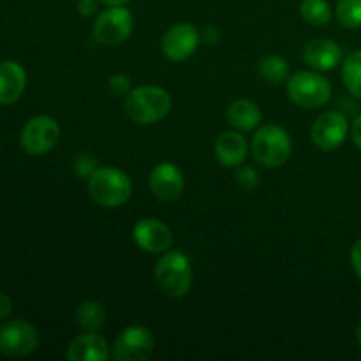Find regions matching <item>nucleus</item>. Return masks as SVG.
<instances>
[{
  "mask_svg": "<svg viewBox=\"0 0 361 361\" xmlns=\"http://www.w3.org/2000/svg\"><path fill=\"white\" fill-rule=\"evenodd\" d=\"M126 113L133 122L141 126L161 122L168 113L171 111V97L168 92L161 87H145L133 88L126 97Z\"/></svg>",
  "mask_w": 361,
  "mask_h": 361,
  "instance_id": "1",
  "label": "nucleus"
},
{
  "mask_svg": "<svg viewBox=\"0 0 361 361\" xmlns=\"http://www.w3.org/2000/svg\"><path fill=\"white\" fill-rule=\"evenodd\" d=\"M88 192L92 200L104 208H116L126 203L133 194L127 173L118 168H97L88 176Z\"/></svg>",
  "mask_w": 361,
  "mask_h": 361,
  "instance_id": "2",
  "label": "nucleus"
},
{
  "mask_svg": "<svg viewBox=\"0 0 361 361\" xmlns=\"http://www.w3.org/2000/svg\"><path fill=\"white\" fill-rule=\"evenodd\" d=\"M154 277L164 295L182 298L192 286V267L189 257L178 250H168L155 264Z\"/></svg>",
  "mask_w": 361,
  "mask_h": 361,
  "instance_id": "3",
  "label": "nucleus"
},
{
  "mask_svg": "<svg viewBox=\"0 0 361 361\" xmlns=\"http://www.w3.org/2000/svg\"><path fill=\"white\" fill-rule=\"evenodd\" d=\"M293 141L281 126L261 127L252 137V157L267 168H281L289 161Z\"/></svg>",
  "mask_w": 361,
  "mask_h": 361,
  "instance_id": "4",
  "label": "nucleus"
},
{
  "mask_svg": "<svg viewBox=\"0 0 361 361\" xmlns=\"http://www.w3.org/2000/svg\"><path fill=\"white\" fill-rule=\"evenodd\" d=\"M288 95L300 108L316 109L330 101L331 85L323 74L300 71L288 80Z\"/></svg>",
  "mask_w": 361,
  "mask_h": 361,
  "instance_id": "5",
  "label": "nucleus"
},
{
  "mask_svg": "<svg viewBox=\"0 0 361 361\" xmlns=\"http://www.w3.org/2000/svg\"><path fill=\"white\" fill-rule=\"evenodd\" d=\"M134 27V18L126 6L108 7L97 14L94 23V39L101 44L115 46L126 41Z\"/></svg>",
  "mask_w": 361,
  "mask_h": 361,
  "instance_id": "6",
  "label": "nucleus"
},
{
  "mask_svg": "<svg viewBox=\"0 0 361 361\" xmlns=\"http://www.w3.org/2000/svg\"><path fill=\"white\" fill-rule=\"evenodd\" d=\"M39 348V334L34 324L23 319L7 321L0 326V353L11 358H23Z\"/></svg>",
  "mask_w": 361,
  "mask_h": 361,
  "instance_id": "7",
  "label": "nucleus"
},
{
  "mask_svg": "<svg viewBox=\"0 0 361 361\" xmlns=\"http://www.w3.org/2000/svg\"><path fill=\"white\" fill-rule=\"evenodd\" d=\"M21 147L30 155H44L55 148L60 140V127L55 118L37 115L25 123L21 130Z\"/></svg>",
  "mask_w": 361,
  "mask_h": 361,
  "instance_id": "8",
  "label": "nucleus"
},
{
  "mask_svg": "<svg viewBox=\"0 0 361 361\" xmlns=\"http://www.w3.org/2000/svg\"><path fill=\"white\" fill-rule=\"evenodd\" d=\"M155 341L148 328L134 324L120 331L113 345V358L116 361H147L154 355Z\"/></svg>",
  "mask_w": 361,
  "mask_h": 361,
  "instance_id": "9",
  "label": "nucleus"
},
{
  "mask_svg": "<svg viewBox=\"0 0 361 361\" xmlns=\"http://www.w3.org/2000/svg\"><path fill=\"white\" fill-rule=\"evenodd\" d=\"M349 133V122L344 113L326 111L317 116L310 129V136L317 148L324 152L335 150L345 141Z\"/></svg>",
  "mask_w": 361,
  "mask_h": 361,
  "instance_id": "10",
  "label": "nucleus"
},
{
  "mask_svg": "<svg viewBox=\"0 0 361 361\" xmlns=\"http://www.w3.org/2000/svg\"><path fill=\"white\" fill-rule=\"evenodd\" d=\"M200 41L201 34L194 25L178 23L169 28L162 37V55L173 62H182V60H187L194 55Z\"/></svg>",
  "mask_w": 361,
  "mask_h": 361,
  "instance_id": "11",
  "label": "nucleus"
},
{
  "mask_svg": "<svg viewBox=\"0 0 361 361\" xmlns=\"http://www.w3.org/2000/svg\"><path fill=\"white\" fill-rule=\"evenodd\" d=\"M134 242L148 254L168 252L173 245L171 229L159 219H143L133 229Z\"/></svg>",
  "mask_w": 361,
  "mask_h": 361,
  "instance_id": "12",
  "label": "nucleus"
},
{
  "mask_svg": "<svg viewBox=\"0 0 361 361\" xmlns=\"http://www.w3.org/2000/svg\"><path fill=\"white\" fill-rule=\"evenodd\" d=\"M183 175L173 162H159L150 173V190L157 200L175 201L183 192Z\"/></svg>",
  "mask_w": 361,
  "mask_h": 361,
  "instance_id": "13",
  "label": "nucleus"
},
{
  "mask_svg": "<svg viewBox=\"0 0 361 361\" xmlns=\"http://www.w3.org/2000/svg\"><path fill=\"white\" fill-rule=\"evenodd\" d=\"M109 345L104 337L95 331L80 335L67 348L69 361H106L109 358Z\"/></svg>",
  "mask_w": 361,
  "mask_h": 361,
  "instance_id": "14",
  "label": "nucleus"
},
{
  "mask_svg": "<svg viewBox=\"0 0 361 361\" xmlns=\"http://www.w3.org/2000/svg\"><path fill=\"white\" fill-rule=\"evenodd\" d=\"M249 154V145L245 137L236 130H224L215 141V155L226 168H240Z\"/></svg>",
  "mask_w": 361,
  "mask_h": 361,
  "instance_id": "15",
  "label": "nucleus"
},
{
  "mask_svg": "<svg viewBox=\"0 0 361 361\" xmlns=\"http://www.w3.org/2000/svg\"><path fill=\"white\" fill-rule=\"evenodd\" d=\"M303 60L317 71H331L341 63L342 49L330 39H314L303 48Z\"/></svg>",
  "mask_w": 361,
  "mask_h": 361,
  "instance_id": "16",
  "label": "nucleus"
},
{
  "mask_svg": "<svg viewBox=\"0 0 361 361\" xmlns=\"http://www.w3.org/2000/svg\"><path fill=\"white\" fill-rule=\"evenodd\" d=\"M27 87V73L14 60L0 62V104H14Z\"/></svg>",
  "mask_w": 361,
  "mask_h": 361,
  "instance_id": "17",
  "label": "nucleus"
},
{
  "mask_svg": "<svg viewBox=\"0 0 361 361\" xmlns=\"http://www.w3.org/2000/svg\"><path fill=\"white\" fill-rule=\"evenodd\" d=\"M228 120L235 129L252 130L261 123V109L249 99H238L229 104Z\"/></svg>",
  "mask_w": 361,
  "mask_h": 361,
  "instance_id": "18",
  "label": "nucleus"
},
{
  "mask_svg": "<svg viewBox=\"0 0 361 361\" xmlns=\"http://www.w3.org/2000/svg\"><path fill=\"white\" fill-rule=\"evenodd\" d=\"M76 319L81 328L87 331H99L106 323V310L99 302H85L78 307Z\"/></svg>",
  "mask_w": 361,
  "mask_h": 361,
  "instance_id": "19",
  "label": "nucleus"
},
{
  "mask_svg": "<svg viewBox=\"0 0 361 361\" xmlns=\"http://www.w3.org/2000/svg\"><path fill=\"white\" fill-rule=\"evenodd\" d=\"M342 80L353 97L361 101V49L351 53L342 66Z\"/></svg>",
  "mask_w": 361,
  "mask_h": 361,
  "instance_id": "20",
  "label": "nucleus"
},
{
  "mask_svg": "<svg viewBox=\"0 0 361 361\" xmlns=\"http://www.w3.org/2000/svg\"><path fill=\"white\" fill-rule=\"evenodd\" d=\"M259 74L263 80L270 81V83L274 85L282 83V81L289 80L288 60L277 55L264 56V59H261L259 62Z\"/></svg>",
  "mask_w": 361,
  "mask_h": 361,
  "instance_id": "21",
  "label": "nucleus"
},
{
  "mask_svg": "<svg viewBox=\"0 0 361 361\" xmlns=\"http://www.w3.org/2000/svg\"><path fill=\"white\" fill-rule=\"evenodd\" d=\"M300 11L303 20L314 27H324L331 21V7L326 0H303Z\"/></svg>",
  "mask_w": 361,
  "mask_h": 361,
  "instance_id": "22",
  "label": "nucleus"
},
{
  "mask_svg": "<svg viewBox=\"0 0 361 361\" xmlns=\"http://www.w3.org/2000/svg\"><path fill=\"white\" fill-rule=\"evenodd\" d=\"M337 18L344 27H361V0H338Z\"/></svg>",
  "mask_w": 361,
  "mask_h": 361,
  "instance_id": "23",
  "label": "nucleus"
},
{
  "mask_svg": "<svg viewBox=\"0 0 361 361\" xmlns=\"http://www.w3.org/2000/svg\"><path fill=\"white\" fill-rule=\"evenodd\" d=\"M108 87L115 95H127L133 90V88H130V80L126 74H115V76L109 78Z\"/></svg>",
  "mask_w": 361,
  "mask_h": 361,
  "instance_id": "24",
  "label": "nucleus"
},
{
  "mask_svg": "<svg viewBox=\"0 0 361 361\" xmlns=\"http://www.w3.org/2000/svg\"><path fill=\"white\" fill-rule=\"evenodd\" d=\"M97 162L94 161V159L90 157V155H80V157L74 161V173H76L78 176H90L92 173L97 169Z\"/></svg>",
  "mask_w": 361,
  "mask_h": 361,
  "instance_id": "25",
  "label": "nucleus"
},
{
  "mask_svg": "<svg viewBox=\"0 0 361 361\" xmlns=\"http://www.w3.org/2000/svg\"><path fill=\"white\" fill-rule=\"evenodd\" d=\"M236 182L243 187V189H254L259 182V176L252 168H240L236 173Z\"/></svg>",
  "mask_w": 361,
  "mask_h": 361,
  "instance_id": "26",
  "label": "nucleus"
},
{
  "mask_svg": "<svg viewBox=\"0 0 361 361\" xmlns=\"http://www.w3.org/2000/svg\"><path fill=\"white\" fill-rule=\"evenodd\" d=\"M97 4L99 0H78V13L85 18L94 16L97 13Z\"/></svg>",
  "mask_w": 361,
  "mask_h": 361,
  "instance_id": "27",
  "label": "nucleus"
},
{
  "mask_svg": "<svg viewBox=\"0 0 361 361\" xmlns=\"http://www.w3.org/2000/svg\"><path fill=\"white\" fill-rule=\"evenodd\" d=\"M351 264L361 281V238L355 243V245H353L351 249Z\"/></svg>",
  "mask_w": 361,
  "mask_h": 361,
  "instance_id": "28",
  "label": "nucleus"
},
{
  "mask_svg": "<svg viewBox=\"0 0 361 361\" xmlns=\"http://www.w3.org/2000/svg\"><path fill=\"white\" fill-rule=\"evenodd\" d=\"M11 312H13V302H11L9 296L0 293V321L7 319Z\"/></svg>",
  "mask_w": 361,
  "mask_h": 361,
  "instance_id": "29",
  "label": "nucleus"
},
{
  "mask_svg": "<svg viewBox=\"0 0 361 361\" xmlns=\"http://www.w3.org/2000/svg\"><path fill=\"white\" fill-rule=\"evenodd\" d=\"M351 137L355 141V145L358 147V150L361 152V115L356 116L351 123Z\"/></svg>",
  "mask_w": 361,
  "mask_h": 361,
  "instance_id": "30",
  "label": "nucleus"
},
{
  "mask_svg": "<svg viewBox=\"0 0 361 361\" xmlns=\"http://www.w3.org/2000/svg\"><path fill=\"white\" fill-rule=\"evenodd\" d=\"M201 41L208 42V44H215V42H219V32L215 27H207L203 30V34H201Z\"/></svg>",
  "mask_w": 361,
  "mask_h": 361,
  "instance_id": "31",
  "label": "nucleus"
},
{
  "mask_svg": "<svg viewBox=\"0 0 361 361\" xmlns=\"http://www.w3.org/2000/svg\"><path fill=\"white\" fill-rule=\"evenodd\" d=\"M101 4H104L106 7H116V6H127L130 0H99Z\"/></svg>",
  "mask_w": 361,
  "mask_h": 361,
  "instance_id": "32",
  "label": "nucleus"
},
{
  "mask_svg": "<svg viewBox=\"0 0 361 361\" xmlns=\"http://www.w3.org/2000/svg\"><path fill=\"white\" fill-rule=\"evenodd\" d=\"M356 341H358V344H360V348H361V323H360L358 330H356Z\"/></svg>",
  "mask_w": 361,
  "mask_h": 361,
  "instance_id": "33",
  "label": "nucleus"
}]
</instances>
